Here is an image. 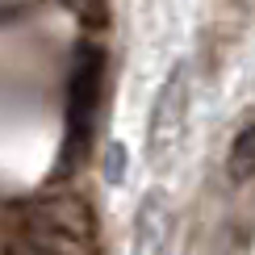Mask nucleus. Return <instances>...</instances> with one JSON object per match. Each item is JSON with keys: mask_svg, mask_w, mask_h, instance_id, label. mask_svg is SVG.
<instances>
[{"mask_svg": "<svg viewBox=\"0 0 255 255\" xmlns=\"http://www.w3.org/2000/svg\"><path fill=\"white\" fill-rule=\"evenodd\" d=\"M21 239L50 255H97V218L76 193H42L17 209Z\"/></svg>", "mask_w": 255, "mask_h": 255, "instance_id": "nucleus-1", "label": "nucleus"}, {"mask_svg": "<svg viewBox=\"0 0 255 255\" xmlns=\"http://www.w3.org/2000/svg\"><path fill=\"white\" fill-rule=\"evenodd\" d=\"M101 97H105V50L92 42H80L71 59V84H67V118H63V151H59V172L84 163L88 142L97 134L101 118Z\"/></svg>", "mask_w": 255, "mask_h": 255, "instance_id": "nucleus-2", "label": "nucleus"}, {"mask_svg": "<svg viewBox=\"0 0 255 255\" xmlns=\"http://www.w3.org/2000/svg\"><path fill=\"white\" fill-rule=\"evenodd\" d=\"M134 251L130 255H167L172 247V201L163 193H146L134 214Z\"/></svg>", "mask_w": 255, "mask_h": 255, "instance_id": "nucleus-3", "label": "nucleus"}, {"mask_svg": "<svg viewBox=\"0 0 255 255\" xmlns=\"http://www.w3.org/2000/svg\"><path fill=\"white\" fill-rule=\"evenodd\" d=\"M184 105H188V71L172 67L167 84L159 88V97H155L151 122H146V134H151L155 146H167L180 134V126H184Z\"/></svg>", "mask_w": 255, "mask_h": 255, "instance_id": "nucleus-4", "label": "nucleus"}, {"mask_svg": "<svg viewBox=\"0 0 255 255\" xmlns=\"http://www.w3.org/2000/svg\"><path fill=\"white\" fill-rule=\"evenodd\" d=\"M226 167H230V176H235V180H251V176H255V126L239 130L235 146H230Z\"/></svg>", "mask_w": 255, "mask_h": 255, "instance_id": "nucleus-5", "label": "nucleus"}, {"mask_svg": "<svg viewBox=\"0 0 255 255\" xmlns=\"http://www.w3.org/2000/svg\"><path fill=\"white\" fill-rule=\"evenodd\" d=\"M105 176L118 184V180H126V146L122 142H113L109 151H105Z\"/></svg>", "mask_w": 255, "mask_h": 255, "instance_id": "nucleus-6", "label": "nucleus"}, {"mask_svg": "<svg viewBox=\"0 0 255 255\" xmlns=\"http://www.w3.org/2000/svg\"><path fill=\"white\" fill-rule=\"evenodd\" d=\"M4 255H50V251H42V247H34V243H25V239H13V243H8V251Z\"/></svg>", "mask_w": 255, "mask_h": 255, "instance_id": "nucleus-7", "label": "nucleus"}]
</instances>
